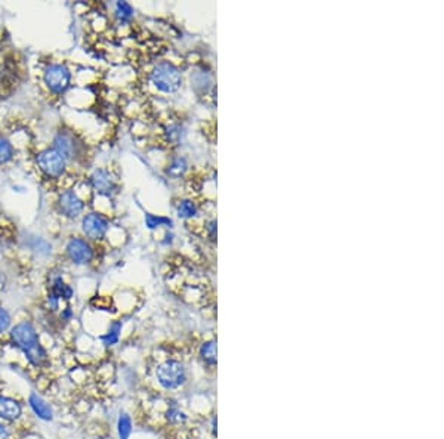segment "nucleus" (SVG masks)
<instances>
[{
  "instance_id": "28",
  "label": "nucleus",
  "mask_w": 444,
  "mask_h": 439,
  "mask_svg": "<svg viewBox=\"0 0 444 439\" xmlns=\"http://www.w3.org/2000/svg\"><path fill=\"white\" fill-rule=\"evenodd\" d=\"M5 287H6V277L4 276V272L0 271V293L5 290Z\"/></svg>"
},
{
  "instance_id": "24",
  "label": "nucleus",
  "mask_w": 444,
  "mask_h": 439,
  "mask_svg": "<svg viewBox=\"0 0 444 439\" xmlns=\"http://www.w3.org/2000/svg\"><path fill=\"white\" fill-rule=\"evenodd\" d=\"M11 324H12L11 313L8 312L6 308L0 306V335L8 332L9 328H11Z\"/></svg>"
},
{
  "instance_id": "18",
  "label": "nucleus",
  "mask_w": 444,
  "mask_h": 439,
  "mask_svg": "<svg viewBox=\"0 0 444 439\" xmlns=\"http://www.w3.org/2000/svg\"><path fill=\"white\" fill-rule=\"evenodd\" d=\"M200 358L203 360L208 365H215L217 364V343L213 340L205 342L200 348Z\"/></svg>"
},
{
  "instance_id": "26",
  "label": "nucleus",
  "mask_w": 444,
  "mask_h": 439,
  "mask_svg": "<svg viewBox=\"0 0 444 439\" xmlns=\"http://www.w3.org/2000/svg\"><path fill=\"white\" fill-rule=\"evenodd\" d=\"M73 309H72V306H65L61 312H60V318L62 320V321H65V323H70L72 320H73Z\"/></svg>"
},
{
  "instance_id": "12",
  "label": "nucleus",
  "mask_w": 444,
  "mask_h": 439,
  "mask_svg": "<svg viewBox=\"0 0 444 439\" xmlns=\"http://www.w3.org/2000/svg\"><path fill=\"white\" fill-rule=\"evenodd\" d=\"M29 405L34 416L43 421H52L53 420V408L52 405L45 400L43 396H40L37 392H32L29 395Z\"/></svg>"
},
{
  "instance_id": "7",
  "label": "nucleus",
  "mask_w": 444,
  "mask_h": 439,
  "mask_svg": "<svg viewBox=\"0 0 444 439\" xmlns=\"http://www.w3.org/2000/svg\"><path fill=\"white\" fill-rule=\"evenodd\" d=\"M11 343L22 353L37 346L40 343L36 327L30 321H21L9 328Z\"/></svg>"
},
{
  "instance_id": "4",
  "label": "nucleus",
  "mask_w": 444,
  "mask_h": 439,
  "mask_svg": "<svg viewBox=\"0 0 444 439\" xmlns=\"http://www.w3.org/2000/svg\"><path fill=\"white\" fill-rule=\"evenodd\" d=\"M73 74L64 62H51L43 72V83L52 95H64L72 86Z\"/></svg>"
},
{
  "instance_id": "2",
  "label": "nucleus",
  "mask_w": 444,
  "mask_h": 439,
  "mask_svg": "<svg viewBox=\"0 0 444 439\" xmlns=\"http://www.w3.org/2000/svg\"><path fill=\"white\" fill-rule=\"evenodd\" d=\"M152 83L163 93H175L182 86V74L177 65L172 62H160L150 74Z\"/></svg>"
},
{
  "instance_id": "21",
  "label": "nucleus",
  "mask_w": 444,
  "mask_h": 439,
  "mask_svg": "<svg viewBox=\"0 0 444 439\" xmlns=\"http://www.w3.org/2000/svg\"><path fill=\"white\" fill-rule=\"evenodd\" d=\"M177 210H178V215H180L181 217H185V219L193 217V216L197 215V208H196V204H194L191 200H182V201H180Z\"/></svg>"
},
{
  "instance_id": "15",
  "label": "nucleus",
  "mask_w": 444,
  "mask_h": 439,
  "mask_svg": "<svg viewBox=\"0 0 444 439\" xmlns=\"http://www.w3.org/2000/svg\"><path fill=\"white\" fill-rule=\"evenodd\" d=\"M122 328H123V323L122 321L112 323V325L109 327V330H107V333L101 336L102 345L107 346V348L117 345L119 340H120V333H122Z\"/></svg>"
},
{
  "instance_id": "27",
  "label": "nucleus",
  "mask_w": 444,
  "mask_h": 439,
  "mask_svg": "<svg viewBox=\"0 0 444 439\" xmlns=\"http://www.w3.org/2000/svg\"><path fill=\"white\" fill-rule=\"evenodd\" d=\"M0 439H11V431L2 421H0Z\"/></svg>"
},
{
  "instance_id": "22",
  "label": "nucleus",
  "mask_w": 444,
  "mask_h": 439,
  "mask_svg": "<svg viewBox=\"0 0 444 439\" xmlns=\"http://www.w3.org/2000/svg\"><path fill=\"white\" fill-rule=\"evenodd\" d=\"M185 170H187V160H185L184 157H177V158H173L172 163L169 164L168 175H169V176H173V177H178V176H181Z\"/></svg>"
},
{
  "instance_id": "13",
  "label": "nucleus",
  "mask_w": 444,
  "mask_h": 439,
  "mask_svg": "<svg viewBox=\"0 0 444 439\" xmlns=\"http://www.w3.org/2000/svg\"><path fill=\"white\" fill-rule=\"evenodd\" d=\"M22 416V405L11 396L0 395V419L4 421H15Z\"/></svg>"
},
{
  "instance_id": "23",
  "label": "nucleus",
  "mask_w": 444,
  "mask_h": 439,
  "mask_svg": "<svg viewBox=\"0 0 444 439\" xmlns=\"http://www.w3.org/2000/svg\"><path fill=\"white\" fill-rule=\"evenodd\" d=\"M166 417H168L169 423H172V424H181V423H184V421L187 420L185 413H182V411H181L178 407H172V408L168 411Z\"/></svg>"
},
{
  "instance_id": "20",
  "label": "nucleus",
  "mask_w": 444,
  "mask_h": 439,
  "mask_svg": "<svg viewBox=\"0 0 444 439\" xmlns=\"http://www.w3.org/2000/svg\"><path fill=\"white\" fill-rule=\"evenodd\" d=\"M145 225L148 229H157L160 227H170L172 225V221L169 217H165V216H156V215H152V213H147L145 215Z\"/></svg>"
},
{
  "instance_id": "17",
  "label": "nucleus",
  "mask_w": 444,
  "mask_h": 439,
  "mask_svg": "<svg viewBox=\"0 0 444 439\" xmlns=\"http://www.w3.org/2000/svg\"><path fill=\"white\" fill-rule=\"evenodd\" d=\"M15 157V148L13 144L6 138V136L0 135V166H5V164L11 163Z\"/></svg>"
},
{
  "instance_id": "19",
  "label": "nucleus",
  "mask_w": 444,
  "mask_h": 439,
  "mask_svg": "<svg viewBox=\"0 0 444 439\" xmlns=\"http://www.w3.org/2000/svg\"><path fill=\"white\" fill-rule=\"evenodd\" d=\"M119 439H129L132 435V419L128 413H120L117 420Z\"/></svg>"
},
{
  "instance_id": "10",
  "label": "nucleus",
  "mask_w": 444,
  "mask_h": 439,
  "mask_svg": "<svg viewBox=\"0 0 444 439\" xmlns=\"http://www.w3.org/2000/svg\"><path fill=\"white\" fill-rule=\"evenodd\" d=\"M88 181H89V185L92 187V189L97 191L100 196H104V197H112L117 189V184H116V180H114V176L112 175V172L107 170V169H102V168L93 170L89 175Z\"/></svg>"
},
{
  "instance_id": "6",
  "label": "nucleus",
  "mask_w": 444,
  "mask_h": 439,
  "mask_svg": "<svg viewBox=\"0 0 444 439\" xmlns=\"http://www.w3.org/2000/svg\"><path fill=\"white\" fill-rule=\"evenodd\" d=\"M65 256L73 265L86 266L93 260L95 252H93V247L89 240H86L85 237L74 236L65 243Z\"/></svg>"
},
{
  "instance_id": "3",
  "label": "nucleus",
  "mask_w": 444,
  "mask_h": 439,
  "mask_svg": "<svg viewBox=\"0 0 444 439\" xmlns=\"http://www.w3.org/2000/svg\"><path fill=\"white\" fill-rule=\"evenodd\" d=\"M36 166L37 169L46 176L48 180L57 181L62 177L69 168V163L52 147L39 151L36 156Z\"/></svg>"
},
{
  "instance_id": "9",
  "label": "nucleus",
  "mask_w": 444,
  "mask_h": 439,
  "mask_svg": "<svg viewBox=\"0 0 444 439\" xmlns=\"http://www.w3.org/2000/svg\"><path fill=\"white\" fill-rule=\"evenodd\" d=\"M85 201L79 197L74 189H64L57 198V209L65 219H77L85 212Z\"/></svg>"
},
{
  "instance_id": "16",
  "label": "nucleus",
  "mask_w": 444,
  "mask_h": 439,
  "mask_svg": "<svg viewBox=\"0 0 444 439\" xmlns=\"http://www.w3.org/2000/svg\"><path fill=\"white\" fill-rule=\"evenodd\" d=\"M135 9L128 2H117L114 6V17L120 24H128L132 21Z\"/></svg>"
},
{
  "instance_id": "25",
  "label": "nucleus",
  "mask_w": 444,
  "mask_h": 439,
  "mask_svg": "<svg viewBox=\"0 0 444 439\" xmlns=\"http://www.w3.org/2000/svg\"><path fill=\"white\" fill-rule=\"evenodd\" d=\"M60 305H61V300L53 295L52 292H48V296H46V306L51 312H58L60 311Z\"/></svg>"
},
{
  "instance_id": "14",
  "label": "nucleus",
  "mask_w": 444,
  "mask_h": 439,
  "mask_svg": "<svg viewBox=\"0 0 444 439\" xmlns=\"http://www.w3.org/2000/svg\"><path fill=\"white\" fill-rule=\"evenodd\" d=\"M24 356H25V360L29 361L33 367H42L48 361V352L43 348L42 343H39L37 346L32 348L30 351L24 352Z\"/></svg>"
},
{
  "instance_id": "5",
  "label": "nucleus",
  "mask_w": 444,
  "mask_h": 439,
  "mask_svg": "<svg viewBox=\"0 0 444 439\" xmlns=\"http://www.w3.org/2000/svg\"><path fill=\"white\" fill-rule=\"evenodd\" d=\"M156 377L161 388L168 391L178 389L187 380V370L182 363L168 360L156 368Z\"/></svg>"
},
{
  "instance_id": "8",
  "label": "nucleus",
  "mask_w": 444,
  "mask_h": 439,
  "mask_svg": "<svg viewBox=\"0 0 444 439\" xmlns=\"http://www.w3.org/2000/svg\"><path fill=\"white\" fill-rule=\"evenodd\" d=\"M110 229V221L102 213L89 212L82 217V232L90 241H101Z\"/></svg>"
},
{
  "instance_id": "11",
  "label": "nucleus",
  "mask_w": 444,
  "mask_h": 439,
  "mask_svg": "<svg viewBox=\"0 0 444 439\" xmlns=\"http://www.w3.org/2000/svg\"><path fill=\"white\" fill-rule=\"evenodd\" d=\"M48 283H49V292H52L60 300L70 302L74 297L73 287L64 281L62 272H58V271L49 272Z\"/></svg>"
},
{
  "instance_id": "1",
  "label": "nucleus",
  "mask_w": 444,
  "mask_h": 439,
  "mask_svg": "<svg viewBox=\"0 0 444 439\" xmlns=\"http://www.w3.org/2000/svg\"><path fill=\"white\" fill-rule=\"evenodd\" d=\"M52 148L65 158L67 163H82L86 160V144L70 129H60L52 138Z\"/></svg>"
}]
</instances>
